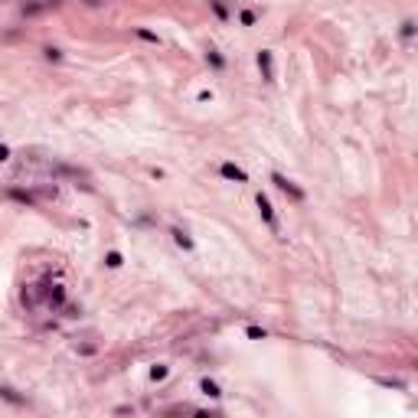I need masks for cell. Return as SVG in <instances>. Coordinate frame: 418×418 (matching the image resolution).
Instances as JSON below:
<instances>
[{
    "label": "cell",
    "mask_w": 418,
    "mask_h": 418,
    "mask_svg": "<svg viewBox=\"0 0 418 418\" xmlns=\"http://www.w3.org/2000/svg\"><path fill=\"white\" fill-rule=\"evenodd\" d=\"M271 183H275V186L281 189V193H288L291 199H298V203L304 199V189H300V186H294V183L288 180V177H281V174H271Z\"/></svg>",
    "instance_id": "1"
},
{
    "label": "cell",
    "mask_w": 418,
    "mask_h": 418,
    "mask_svg": "<svg viewBox=\"0 0 418 418\" xmlns=\"http://www.w3.org/2000/svg\"><path fill=\"white\" fill-rule=\"evenodd\" d=\"M43 298H46V304H49V307H62V304H65V288H62V284H46V288H43Z\"/></svg>",
    "instance_id": "2"
},
{
    "label": "cell",
    "mask_w": 418,
    "mask_h": 418,
    "mask_svg": "<svg viewBox=\"0 0 418 418\" xmlns=\"http://www.w3.org/2000/svg\"><path fill=\"white\" fill-rule=\"evenodd\" d=\"M258 69H261V79L265 82H275V65H271V53L261 49L258 53Z\"/></svg>",
    "instance_id": "3"
},
{
    "label": "cell",
    "mask_w": 418,
    "mask_h": 418,
    "mask_svg": "<svg viewBox=\"0 0 418 418\" xmlns=\"http://www.w3.org/2000/svg\"><path fill=\"white\" fill-rule=\"evenodd\" d=\"M255 203H258V213H261V219L268 222L271 229H278V222H275V209H271L268 196H265V193H258V199H255Z\"/></svg>",
    "instance_id": "4"
},
{
    "label": "cell",
    "mask_w": 418,
    "mask_h": 418,
    "mask_svg": "<svg viewBox=\"0 0 418 418\" xmlns=\"http://www.w3.org/2000/svg\"><path fill=\"white\" fill-rule=\"evenodd\" d=\"M219 174L226 177V180H236V183H245V180H248V174H245L242 167H236V164H222Z\"/></svg>",
    "instance_id": "5"
},
{
    "label": "cell",
    "mask_w": 418,
    "mask_h": 418,
    "mask_svg": "<svg viewBox=\"0 0 418 418\" xmlns=\"http://www.w3.org/2000/svg\"><path fill=\"white\" fill-rule=\"evenodd\" d=\"M7 196L20 206H36V196H33L30 189H7Z\"/></svg>",
    "instance_id": "6"
},
{
    "label": "cell",
    "mask_w": 418,
    "mask_h": 418,
    "mask_svg": "<svg viewBox=\"0 0 418 418\" xmlns=\"http://www.w3.org/2000/svg\"><path fill=\"white\" fill-rule=\"evenodd\" d=\"M0 399H7L10 405H23V395H16L13 389H7V386H0Z\"/></svg>",
    "instance_id": "7"
},
{
    "label": "cell",
    "mask_w": 418,
    "mask_h": 418,
    "mask_svg": "<svg viewBox=\"0 0 418 418\" xmlns=\"http://www.w3.org/2000/svg\"><path fill=\"white\" fill-rule=\"evenodd\" d=\"M199 389H203L209 399H219V395H222V392H219V386H216L213 379H203V382H199Z\"/></svg>",
    "instance_id": "8"
},
{
    "label": "cell",
    "mask_w": 418,
    "mask_h": 418,
    "mask_svg": "<svg viewBox=\"0 0 418 418\" xmlns=\"http://www.w3.org/2000/svg\"><path fill=\"white\" fill-rule=\"evenodd\" d=\"M174 239H177V245L180 248H193V239L186 236V232H180V229H174Z\"/></svg>",
    "instance_id": "9"
},
{
    "label": "cell",
    "mask_w": 418,
    "mask_h": 418,
    "mask_svg": "<svg viewBox=\"0 0 418 418\" xmlns=\"http://www.w3.org/2000/svg\"><path fill=\"white\" fill-rule=\"evenodd\" d=\"M209 7L216 10V16H219V20H229V10H226V3H222V0H209Z\"/></svg>",
    "instance_id": "10"
},
{
    "label": "cell",
    "mask_w": 418,
    "mask_h": 418,
    "mask_svg": "<svg viewBox=\"0 0 418 418\" xmlns=\"http://www.w3.org/2000/svg\"><path fill=\"white\" fill-rule=\"evenodd\" d=\"M105 265H108V268H121V265H124V258H121L118 252H108V255H105Z\"/></svg>",
    "instance_id": "11"
},
{
    "label": "cell",
    "mask_w": 418,
    "mask_h": 418,
    "mask_svg": "<svg viewBox=\"0 0 418 418\" xmlns=\"http://www.w3.org/2000/svg\"><path fill=\"white\" fill-rule=\"evenodd\" d=\"M206 62L213 65V69H222V65H226V62H222V56L216 53V49H209V53H206Z\"/></svg>",
    "instance_id": "12"
},
{
    "label": "cell",
    "mask_w": 418,
    "mask_h": 418,
    "mask_svg": "<svg viewBox=\"0 0 418 418\" xmlns=\"http://www.w3.org/2000/svg\"><path fill=\"white\" fill-rule=\"evenodd\" d=\"M134 33L141 36L144 43H160V36H157V33H150V30H134Z\"/></svg>",
    "instance_id": "13"
},
{
    "label": "cell",
    "mask_w": 418,
    "mask_h": 418,
    "mask_svg": "<svg viewBox=\"0 0 418 418\" xmlns=\"http://www.w3.org/2000/svg\"><path fill=\"white\" fill-rule=\"evenodd\" d=\"M150 379H154V382L167 379V366H154V369H150Z\"/></svg>",
    "instance_id": "14"
},
{
    "label": "cell",
    "mask_w": 418,
    "mask_h": 418,
    "mask_svg": "<svg viewBox=\"0 0 418 418\" xmlns=\"http://www.w3.org/2000/svg\"><path fill=\"white\" fill-rule=\"evenodd\" d=\"M239 20H242V26H252V23H255V13H252V10H242V16H239Z\"/></svg>",
    "instance_id": "15"
},
{
    "label": "cell",
    "mask_w": 418,
    "mask_h": 418,
    "mask_svg": "<svg viewBox=\"0 0 418 418\" xmlns=\"http://www.w3.org/2000/svg\"><path fill=\"white\" fill-rule=\"evenodd\" d=\"M245 333H248V337H252V340H265V330H261V327H248V330H245Z\"/></svg>",
    "instance_id": "16"
},
{
    "label": "cell",
    "mask_w": 418,
    "mask_h": 418,
    "mask_svg": "<svg viewBox=\"0 0 418 418\" xmlns=\"http://www.w3.org/2000/svg\"><path fill=\"white\" fill-rule=\"evenodd\" d=\"M46 59H49V62H59V59H62V53H59V49H53V46H49V49H46Z\"/></svg>",
    "instance_id": "17"
},
{
    "label": "cell",
    "mask_w": 418,
    "mask_h": 418,
    "mask_svg": "<svg viewBox=\"0 0 418 418\" xmlns=\"http://www.w3.org/2000/svg\"><path fill=\"white\" fill-rule=\"evenodd\" d=\"M3 160H10V147H7V144H0V164H3Z\"/></svg>",
    "instance_id": "18"
},
{
    "label": "cell",
    "mask_w": 418,
    "mask_h": 418,
    "mask_svg": "<svg viewBox=\"0 0 418 418\" xmlns=\"http://www.w3.org/2000/svg\"><path fill=\"white\" fill-rule=\"evenodd\" d=\"M415 33V23H402V36H412Z\"/></svg>",
    "instance_id": "19"
},
{
    "label": "cell",
    "mask_w": 418,
    "mask_h": 418,
    "mask_svg": "<svg viewBox=\"0 0 418 418\" xmlns=\"http://www.w3.org/2000/svg\"><path fill=\"white\" fill-rule=\"evenodd\" d=\"M88 3H98V0H88Z\"/></svg>",
    "instance_id": "20"
},
{
    "label": "cell",
    "mask_w": 418,
    "mask_h": 418,
    "mask_svg": "<svg viewBox=\"0 0 418 418\" xmlns=\"http://www.w3.org/2000/svg\"><path fill=\"white\" fill-rule=\"evenodd\" d=\"M53 3H59V0H53Z\"/></svg>",
    "instance_id": "21"
}]
</instances>
